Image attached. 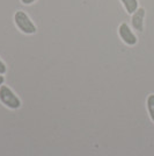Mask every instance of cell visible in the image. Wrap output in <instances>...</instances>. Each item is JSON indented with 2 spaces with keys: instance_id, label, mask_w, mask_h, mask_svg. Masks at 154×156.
I'll use <instances>...</instances> for the list:
<instances>
[{
  "instance_id": "obj_1",
  "label": "cell",
  "mask_w": 154,
  "mask_h": 156,
  "mask_svg": "<svg viewBox=\"0 0 154 156\" xmlns=\"http://www.w3.org/2000/svg\"><path fill=\"white\" fill-rule=\"evenodd\" d=\"M0 101L4 106H6L11 110H18L22 105L20 98L7 85H1L0 86Z\"/></svg>"
},
{
  "instance_id": "obj_2",
  "label": "cell",
  "mask_w": 154,
  "mask_h": 156,
  "mask_svg": "<svg viewBox=\"0 0 154 156\" xmlns=\"http://www.w3.org/2000/svg\"><path fill=\"white\" fill-rule=\"evenodd\" d=\"M14 22L20 30L25 34L32 35L36 33V26L23 11H18L14 14Z\"/></svg>"
},
{
  "instance_id": "obj_3",
  "label": "cell",
  "mask_w": 154,
  "mask_h": 156,
  "mask_svg": "<svg viewBox=\"0 0 154 156\" xmlns=\"http://www.w3.org/2000/svg\"><path fill=\"white\" fill-rule=\"evenodd\" d=\"M118 34H119V37L122 39L123 42L125 44H128V46H135L138 42L137 36L133 34L132 29L129 27L128 23H125V22L122 23V25H119V27H118Z\"/></svg>"
},
{
  "instance_id": "obj_4",
  "label": "cell",
  "mask_w": 154,
  "mask_h": 156,
  "mask_svg": "<svg viewBox=\"0 0 154 156\" xmlns=\"http://www.w3.org/2000/svg\"><path fill=\"white\" fill-rule=\"evenodd\" d=\"M145 8L139 7L135 13L132 14V20H131V23L133 29H136L137 32L141 33L144 30V19H145Z\"/></svg>"
},
{
  "instance_id": "obj_5",
  "label": "cell",
  "mask_w": 154,
  "mask_h": 156,
  "mask_svg": "<svg viewBox=\"0 0 154 156\" xmlns=\"http://www.w3.org/2000/svg\"><path fill=\"white\" fill-rule=\"evenodd\" d=\"M125 11L129 14H133L139 8L138 7V0H121Z\"/></svg>"
},
{
  "instance_id": "obj_6",
  "label": "cell",
  "mask_w": 154,
  "mask_h": 156,
  "mask_svg": "<svg viewBox=\"0 0 154 156\" xmlns=\"http://www.w3.org/2000/svg\"><path fill=\"white\" fill-rule=\"evenodd\" d=\"M146 105H147V111L151 120L154 122V93L149 94L146 100Z\"/></svg>"
},
{
  "instance_id": "obj_7",
  "label": "cell",
  "mask_w": 154,
  "mask_h": 156,
  "mask_svg": "<svg viewBox=\"0 0 154 156\" xmlns=\"http://www.w3.org/2000/svg\"><path fill=\"white\" fill-rule=\"evenodd\" d=\"M7 72V66L6 64L0 59V75H5Z\"/></svg>"
},
{
  "instance_id": "obj_8",
  "label": "cell",
  "mask_w": 154,
  "mask_h": 156,
  "mask_svg": "<svg viewBox=\"0 0 154 156\" xmlns=\"http://www.w3.org/2000/svg\"><path fill=\"white\" fill-rule=\"evenodd\" d=\"M34 1H36V0H21V2L25 4V5H30V4H32Z\"/></svg>"
},
{
  "instance_id": "obj_9",
  "label": "cell",
  "mask_w": 154,
  "mask_h": 156,
  "mask_svg": "<svg viewBox=\"0 0 154 156\" xmlns=\"http://www.w3.org/2000/svg\"><path fill=\"white\" fill-rule=\"evenodd\" d=\"M4 82H5V77L2 75H0V86L4 84Z\"/></svg>"
}]
</instances>
